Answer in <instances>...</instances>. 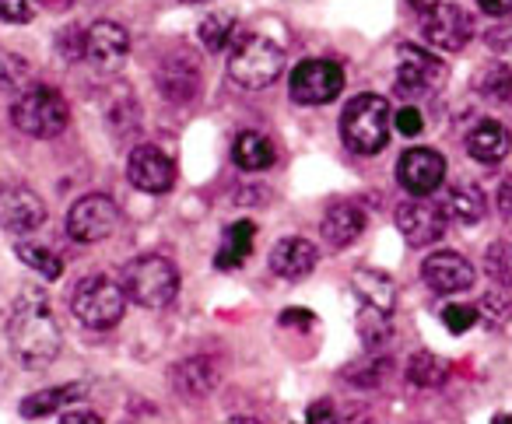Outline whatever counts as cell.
Listing matches in <instances>:
<instances>
[{"instance_id": "10", "label": "cell", "mask_w": 512, "mask_h": 424, "mask_svg": "<svg viewBox=\"0 0 512 424\" xmlns=\"http://www.w3.org/2000/svg\"><path fill=\"white\" fill-rule=\"evenodd\" d=\"M46 221V204L32 186H0V228L11 235L39 232Z\"/></svg>"}, {"instance_id": "44", "label": "cell", "mask_w": 512, "mask_h": 424, "mask_svg": "<svg viewBox=\"0 0 512 424\" xmlns=\"http://www.w3.org/2000/svg\"><path fill=\"white\" fill-rule=\"evenodd\" d=\"M491 424H512V414H498V417H495V421H491Z\"/></svg>"}, {"instance_id": "30", "label": "cell", "mask_w": 512, "mask_h": 424, "mask_svg": "<svg viewBox=\"0 0 512 424\" xmlns=\"http://www.w3.org/2000/svg\"><path fill=\"white\" fill-rule=\"evenodd\" d=\"M358 330H362V340L369 347H379L393 337V316L390 312H379V309H365L362 305V316H358Z\"/></svg>"}, {"instance_id": "16", "label": "cell", "mask_w": 512, "mask_h": 424, "mask_svg": "<svg viewBox=\"0 0 512 424\" xmlns=\"http://www.w3.org/2000/svg\"><path fill=\"white\" fill-rule=\"evenodd\" d=\"M421 277L439 295H460L474 288V267L460 253H432L421 263Z\"/></svg>"}, {"instance_id": "14", "label": "cell", "mask_w": 512, "mask_h": 424, "mask_svg": "<svg viewBox=\"0 0 512 424\" xmlns=\"http://www.w3.org/2000/svg\"><path fill=\"white\" fill-rule=\"evenodd\" d=\"M127 179L144 193H169L172 183H176V165L165 151L141 144L127 158Z\"/></svg>"}, {"instance_id": "26", "label": "cell", "mask_w": 512, "mask_h": 424, "mask_svg": "<svg viewBox=\"0 0 512 424\" xmlns=\"http://www.w3.org/2000/svg\"><path fill=\"white\" fill-rule=\"evenodd\" d=\"M218 382V365L211 358H190L176 368V386L183 396H207Z\"/></svg>"}, {"instance_id": "37", "label": "cell", "mask_w": 512, "mask_h": 424, "mask_svg": "<svg viewBox=\"0 0 512 424\" xmlns=\"http://www.w3.org/2000/svg\"><path fill=\"white\" fill-rule=\"evenodd\" d=\"M306 417L309 424H341V414H337V407L330 400H316Z\"/></svg>"}, {"instance_id": "5", "label": "cell", "mask_w": 512, "mask_h": 424, "mask_svg": "<svg viewBox=\"0 0 512 424\" xmlns=\"http://www.w3.org/2000/svg\"><path fill=\"white\" fill-rule=\"evenodd\" d=\"M11 123L29 137H60L71 123V106L53 85H32L11 106Z\"/></svg>"}, {"instance_id": "3", "label": "cell", "mask_w": 512, "mask_h": 424, "mask_svg": "<svg viewBox=\"0 0 512 424\" xmlns=\"http://www.w3.org/2000/svg\"><path fill=\"white\" fill-rule=\"evenodd\" d=\"M341 137L355 155H379L390 144V102L383 95H355L344 106Z\"/></svg>"}, {"instance_id": "45", "label": "cell", "mask_w": 512, "mask_h": 424, "mask_svg": "<svg viewBox=\"0 0 512 424\" xmlns=\"http://www.w3.org/2000/svg\"><path fill=\"white\" fill-rule=\"evenodd\" d=\"M186 4H200V0H186Z\"/></svg>"}, {"instance_id": "22", "label": "cell", "mask_w": 512, "mask_h": 424, "mask_svg": "<svg viewBox=\"0 0 512 424\" xmlns=\"http://www.w3.org/2000/svg\"><path fill=\"white\" fill-rule=\"evenodd\" d=\"M253 239H256L253 221H235V225H228L218 256H214V267H218V270L242 267V263H246V256L253 253Z\"/></svg>"}, {"instance_id": "23", "label": "cell", "mask_w": 512, "mask_h": 424, "mask_svg": "<svg viewBox=\"0 0 512 424\" xmlns=\"http://www.w3.org/2000/svg\"><path fill=\"white\" fill-rule=\"evenodd\" d=\"M355 295L362 298L365 309H379V312H390L393 316L397 288H393L390 274H383V270H358L355 274Z\"/></svg>"}, {"instance_id": "6", "label": "cell", "mask_w": 512, "mask_h": 424, "mask_svg": "<svg viewBox=\"0 0 512 424\" xmlns=\"http://www.w3.org/2000/svg\"><path fill=\"white\" fill-rule=\"evenodd\" d=\"M71 309H74V316L85 326H92V330H109V326H116L123 319L127 291H123L120 281H113V277H106V274L81 277L71 295Z\"/></svg>"}, {"instance_id": "8", "label": "cell", "mask_w": 512, "mask_h": 424, "mask_svg": "<svg viewBox=\"0 0 512 424\" xmlns=\"http://www.w3.org/2000/svg\"><path fill=\"white\" fill-rule=\"evenodd\" d=\"M292 99L302 106H327L341 95L344 71L334 60H306L292 71Z\"/></svg>"}, {"instance_id": "28", "label": "cell", "mask_w": 512, "mask_h": 424, "mask_svg": "<svg viewBox=\"0 0 512 424\" xmlns=\"http://www.w3.org/2000/svg\"><path fill=\"white\" fill-rule=\"evenodd\" d=\"M232 39H235V15H228V11H214V15H207L200 22V43L211 53L228 50Z\"/></svg>"}, {"instance_id": "33", "label": "cell", "mask_w": 512, "mask_h": 424, "mask_svg": "<svg viewBox=\"0 0 512 424\" xmlns=\"http://www.w3.org/2000/svg\"><path fill=\"white\" fill-rule=\"evenodd\" d=\"M484 43H488L495 53H512V15H505V18H498L495 25H488Z\"/></svg>"}, {"instance_id": "42", "label": "cell", "mask_w": 512, "mask_h": 424, "mask_svg": "<svg viewBox=\"0 0 512 424\" xmlns=\"http://www.w3.org/2000/svg\"><path fill=\"white\" fill-rule=\"evenodd\" d=\"M407 4H411V8H418L421 15H425V11H432L435 4H442V0H407Z\"/></svg>"}, {"instance_id": "34", "label": "cell", "mask_w": 512, "mask_h": 424, "mask_svg": "<svg viewBox=\"0 0 512 424\" xmlns=\"http://www.w3.org/2000/svg\"><path fill=\"white\" fill-rule=\"evenodd\" d=\"M442 323L449 326V333H467L477 323V309H470V305H446L442 309Z\"/></svg>"}, {"instance_id": "1", "label": "cell", "mask_w": 512, "mask_h": 424, "mask_svg": "<svg viewBox=\"0 0 512 424\" xmlns=\"http://www.w3.org/2000/svg\"><path fill=\"white\" fill-rule=\"evenodd\" d=\"M11 354L25 368H46L60 354V323L43 291H22L8 319Z\"/></svg>"}, {"instance_id": "43", "label": "cell", "mask_w": 512, "mask_h": 424, "mask_svg": "<svg viewBox=\"0 0 512 424\" xmlns=\"http://www.w3.org/2000/svg\"><path fill=\"white\" fill-rule=\"evenodd\" d=\"M225 424H260L256 417H232V421H225Z\"/></svg>"}, {"instance_id": "24", "label": "cell", "mask_w": 512, "mask_h": 424, "mask_svg": "<svg viewBox=\"0 0 512 424\" xmlns=\"http://www.w3.org/2000/svg\"><path fill=\"white\" fill-rule=\"evenodd\" d=\"M232 158L239 169L246 172H264L274 165V144L267 141L264 134H253V130H246V134L235 137V148H232Z\"/></svg>"}, {"instance_id": "29", "label": "cell", "mask_w": 512, "mask_h": 424, "mask_svg": "<svg viewBox=\"0 0 512 424\" xmlns=\"http://www.w3.org/2000/svg\"><path fill=\"white\" fill-rule=\"evenodd\" d=\"M15 253H18V260H22L25 267L39 270V277H46V281H57V277L64 274V263H60V256L50 253V249L32 246V242H18Z\"/></svg>"}, {"instance_id": "21", "label": "cell", "mask_w": 512, "mask_h": 424, "mask_svg": "<svg viewBox=\"0 0 512 424\" xmlns=\"http://www.w3.org/2000/svg\"><path fill=\"white\" fill-rule=\"evenodd\" d=\"M81 396H85V386H81V382L39 389V393H32V396H25V400H22V417L39 421V417H50V414H57V410L71 407V403H78Z\"/></svg>"}, {"instance_id": "35", "label": "cell", "mask_w": 512, "mask_h": 424, "mask_svg": "<svg viewBox=\"0 0 512 424\" xmlns=\"http://www.w3.org/2000/svg\"><path fill=\"white\" fill-rule=\"evenodd\" d=\"M0 22H11V25L32 22V0H0Z\"/></svg>"}, {"instance_id": "36", "label": "cell", "mask_w": 512, "mask_h": 424, "mask_svg": "<svg viewBox=\"0 0 512 424\" xmlns=\"http://www.w3.org/2000/svg\"><path fill=\"white\" fill-rule=\"evenodd\" d=\"M393 123H397V130H400V134H404V137H418L421 130H425V116H421L414 106L400 109V113L393 116Z\"/></svg>"}, {"instance_id": "18", "label": "cell", "mask_w": 512, "mask_h": 424, "mask_svg": "<svg viewBox=\"0 0 512 424\" xmlns=\"http://www.w3.org/2000/svg\"><path fill=\"white\" fill-rule=\"evenodd\" d=\"M320 232H323V239H327L334 249H348L351 242H355L358 235L365 232V214H362V207L348 204V200L334 204L327 214H323Z\"/></svg>"}, {"instance_id": "38", "label": "cell", "mask_w": 512, "mask_h": 424, "mask_svg": "<svg viewBox=\"0 0 512 424\" xmlns=\"http://www.w3.org/2000/svg\"><path fill=\"white\" fill-rule=\"evenodd\" d=\"M477 8L491 18H505V15H512V0H477Z\"/></svg>"}, {"instance_id": "17", "label": "cell", "mask_w": 512, "mask_h": 424, "mask_svg": "<svg viewBox=\"0 0 512 424\" xmlns=\"http://www.w3.org/2000/svg\"><path fill=\"white\" fill-rule=\"evenodd\" d=\"M320 263V253L309 239H281L271 249V270L285 281H302L309 277Z\"/></svg>"}, {"instance_id": "31", "label": "cell", "mask_w": 512, "mask_h": 424, "mask_svg": "<svg viewBox=\"0 0 512 424\" xmlns=\"http://www.w3.org/2000/svg\"><path fill=\"white\" fill-rule=\"evenodd\" d=\"M484 270H488L491 281L512 288V242H491L488 253H484Z\"/></svg>"}, {"instance_id": "20", "label": "cell", "mask_w": 512, "mask_h": 424, "mask_svg": "<svg viewBox=\"0 0 512 424\" xmlns=\"http://www.w3.org/2000/svg\"><path fill=\"white\" fill-rule=\"evenodd\" d=\"M439 207H442V214H446V221H456V225H477V221L484 218V211H488V207H484V193L470 183L449 186Z\"/></svg>"}, {"instance_id": "13", "label": "cell", "mask_w": 512, "mask_h": 424, "mask_svg": "<svg viewBox=\"0 0 512 424\" xmlns=\"http://www.w3.org/2000/svg\"><path fill=\"white\" fill-rule=\"evenodd\" d=\"M446 67L439 57L418 50V46H400V64H397V92L414 99V95H428L442 81Z\"/></svg>"}, {"instance_id": "12", "label": "cell", "mask_w": 512, "mask_h": 424, "mask_svg": "<svg viewBox=\"0 0 512 424\" xmlns=\"http://www.w3.org/2000/svg\"><path fill=\"white\" fill-rule=\"evenodd\" d=\"M397 176H400V186L414 197H428L442 186L446 179V158L432 148H411L400 155V165H397Z\"/></svg>"}, {"instance_id": "11", "label": "cell", "mask_w": 512, "mask_h": 424, "mask_svg": "<svg viewBox=\"0 0 512 424\" xmlns=\"http://www.w3.org/2000/svg\"><path fill=\"white\" fill-rule=\"evenodd\" d=\"M397 228L411 246H432L446 235V214L432 200L414 197L397 207Z\"/></svg>"}, {"instance_id": "19", "label": "cell", "mask_w": 512, "mask_h": 424, "mask_svg": "<svg viewBox=\"0 0 512 424\" xmlns=\"http://www.w3.org/2000/svg\"><path fill=\"white\" fill-rule=\"evenodd\" d=\"M509 151H512V134L502 127V123L488 120V123H481V127L470 130L467 155L474 158V162L498 165V162H505V155H509Z\"/></svg>"}, {"instance_id": "2", "label": "cell", "mask_w": 512, "mask_h": 424, "mask_svg": "<svg viewBox=\"0 0 512 424\" xmlns=\"http://www.w3.org/2000/svg\"><path fill=\"white\" fill-rule=\"evenodd\" d=\"M123 291H127L130 302H137L141 309H165V305L176 302L179 295V270L165 256H137L123 267L120 277Z\"/></svg>"}, {"instance_id": "25", "label": "cell", "mask_w": 512, "mask_h": 424, "mask_svg": "<svg viewBox=\"0 0 512 424\" xmlns=\"http://www.w3.org/2000/svg\"><path fill=\"white\" fill-rule=\"evenodd\" d=\"M449 379V361L432 351H414L407 361V382L421 389H442Z\"/></svg>"}, {"instance_id": "40", "label": "cell", "mask_w": 512, "mask_h": 424, "mask_svg": "<svg viewBox=\"0 0 512 424\" xmlns=\"http://www.w3.org/2000/svg\"><path fill=\"white\" fill-rule=\"evenodd\" d=\"M313 323V312L306 309H288L285 316H281V326H309Z\"/></svg>"}, {"instance_id": "9", "label": "cell", "mask_w": 512, "mask_h": 424, "mask_svg": "<svg viewBox=\"0 0 512 424\" xmlns=\"http://www.w3.org/2000/svg\"><path fill=\"white\" fill-rule=\"evenodd\" d=\"M421 32L442 53H460L474 39V18L456 4H435L421 15Z\"/></svg>"}, {"instance_id": "39", "label": "cell", "mask_w": 512, "mask_h": 424, "mask_svg": "<svg viewBox=\"0 0 512 424\" xmlns=\"http://www.w3.org/2000/svg\"><path fill=\"white\" fill-rule=\"evenodd\" d=\"M498 211L512 214V176H505L502 183H498Z\"/></svg>"}, {"instance_id": "27", "label": "cell", "mask_w": 512, "mask_h": 424, "mask_svg": "<svg viewBox=\"0 0 512 424\" xmlns=\"http://www.w3.org/2000/svg\"><path fill=\"white\" fill-rule=\"evenodd\" d=\"M474 88L491 102H509L512 99V67L509 64H488L474 78Z\"/></svg>"}, {"instance_id": "32", "label": "cell", "mask_w": 512, "mask_h": 424, "mask_svg": "<svg viewBox=\"0 0 512 424\" xmlns=\"http://www.w3.org/2000/svg\"><path fill=\"white\" fill-rule=\"evenodd\" d=\"M477 319H481L488 330H498V326H505L512 319V302L505 295H498V291H491V295H484L481 305H477Z\"/></svg>"}, {"instance_id": "4", "label": "cell", "mask_w": 512, "mask_h": 424, "mask_svg": "<svg viewBox=\"0 0 512 424\" xmlns=\"http://www.w3.org/2000/svg\"><path fill=\"white\" fill-rule=\"evenodd\" d=\"M281 67H285V50L267 36H242L228 53V74L246 92L274 85L281 78Z\"/></svg>"}, {"instance_id": "7", "label": "cell", "mask_w": 512, "mask_h": 424, "mask_svg": "<svg viewBox=\"0 0 512 424\" xmlns=\"http://www.w3.org/2000/svg\"><path fill=\"white\" fill-rule=\"evenodd\" d=\"M120 225V207L106 193H88L67 211V235L74 242H102Z\"/></svg>"}, {"instance_id": "15", "label": "cell", "mask_w": 512, "mask_h": 424, "mask_svg": "<svg viewBox=\"0 0 512 424\" xmlns=\"http://www.w3.org/2000/svg\"><path fill=\"white\" fill-rule=\"evenodd\" d=\"M130 53V36L116 22H95L85 32V60L95 71H116Z\"/></svg>"}, {"instance_id": "41", "label": "cell", "mask_w": 512, "mask_h": 424, "mask_svg": "<svg viewBox=\"0 0 512 424\" xmlns=\"http://www.w3.org/2000/svg\"><path fill=\"white\" fill-rule=\"evenodd\" d=\"M60 424H102V417L92 414V410H74V414L60 417Z\"/></svg>"}]
</instances>
